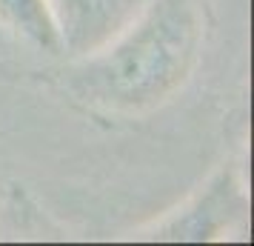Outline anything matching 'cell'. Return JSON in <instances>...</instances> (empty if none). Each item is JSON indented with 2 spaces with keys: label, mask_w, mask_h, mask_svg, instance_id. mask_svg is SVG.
I'll return each instance as SVG.
<instances>
[{
  "label": "cell",
  "mask_w": 254,
  "mask_h": 246,
  "mask_svg": "<svg viewBox=\"0 0 254 246\" xmlns=\"http://www.w3.org/2000/svg\"><path fill=\"white\" fill-rule=\"evenodd\" d=\"M208 32V0H146L112 40L92 55L69 58L55 86L89 115L146 117L191 83Z\"/></svg>",
  "instance_id": "obj_1"
},
{
  "label": "cell",
  "mask_w": 254,
  "mask_h": 246,
  "mask_svg": "<svg viewBox=\"0 0 254 246\" xmlns=\"http://www.w3.org/2000/svg\"><path fill=\"white\" fill-rule=\"evenodd\" d=\"M249 183L237 161L214 166V172L191 189L177 206L160 218L128 229L126 241L149 244H217V241H246L249 232Z\"/></svg>",
  "instance_id": "obj_2"
},
{
  "label": "cell",
  "mask_w": 254,
  "mask_h": 246,
  "mask_svg": "<svg viewBox=\"0 0 254 246\" xmlns=\"http://www.w3.org/2000/svg\"><path fill=\"white\" fill-rule=\"evenodd\" d=\"M66 58L100 49L140 12L146 0H46Z\"/></svg>",
  "instance_id": "obj_3"
},
{
  "label": "cell",
  "mask_w": 254,
  "mask_h": 246,
  "mask_svg": "<svg viewBox=\"0 0 254 246\" xmlns=\"http://www.w3.org/2000/svg\"><path fill=\"white\" fill-rule=\"evenodd\" d=\"M74 235L46 212L23 183H9L0 195V241H69Z\"/></svg>",
  "instance_id": "obj_4"
},
{
  "label": "cell",
  "mask_w": 254,
  "mask_h": 246,
  "mask_svg": "<svg viewBox=\"0 0 254 246\" xmlns=\"http://www.w3.org/2000/svg\"><path fill=\"white\" fill-rule=\"evenodd\" d=\"M0 29L23 40L37 52L63 55L58 26L46 0H0Z\"/></svg>",
  "instance_id": "obj_5"
}]
</instances>
